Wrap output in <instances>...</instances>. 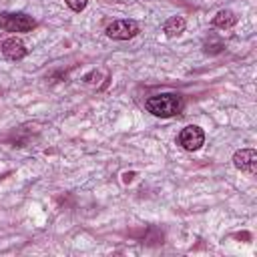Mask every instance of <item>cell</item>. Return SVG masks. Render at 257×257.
Returning a JSON list of instances; mask_svg holds the SVG:
<instances>
[{
  "label": "cell",
  "mask_w": 257,
  "mask_h": 257,
  "mask_svg": "<svg viewBox=\"0 0 257 257\" xmlns=\"http://www.w3.org/2000/svg\"><path fill=\"white\" fill-rule=\"evenodd\" d=\"M64 2H66V6H68L70 10L80 12V10H84V8H86V2H88V0H64Z\"/></svg>",
  "instance_id": "cell-9"
},
{
  "label": "cell",
  "mask_w": 257,
  "mask_h": 257,
  "mask_svg": "<svg viewBox=\"0 0 257 257\" xmlns=\"http://www.w3.org/2000/svg\"><path fill=\"white\" fill-rule=\"evenodd\" d=\"M185 26H187V22H185L183 16H171V18L165 22L163 30H165V34H167L169 38H175V36H179V34L185 32Z\"/></svg>",
  "instance_id": "cell-7"
},
{
  "label": "cell",
  "mask_w": 257,
  "mask_h": 257,
  "mask_svg": "<svg viewBox=\"0 0 257 257\" xmlns=\"http://www.w3.org/2000/svg\"><path fill=\"white\" fill-rule=\"evenodd\" d=\"M145 106H147V110L151 114L161 116V118H169V116H175V114L181 112L183 98L177 92H163V94L149 96L147 102H145Z\"/></svg>",
  "instance_id": "cell-1"
},
{
  "label": "cell",
  "mask_w": 257,
  "mask_h": 257,
  "mask_svg": "<svg viewBox=\"0 0 257 257\" xmlns=\"http://www.w3.org/2000/svg\"><path fill=\"white\" fill-rule=\"evenodd\" d=\"M36 26V20L24 12H0V28L6 32H28Z\"/></svg>",
  "instance_id": "cell-2"
},
{
  "label": "cell",
  "mask_w": 257,
  "mask_h": 257,
  "mask_svg": "<svg viewBox=\"0 0 257 257\" xmlns=\"http://www.w3.org/2000/svg\"><path fill=\"white\" fill-rule=\"evenodd\" d=\"M235 24H237V16H235V12H231V10H219V12L215 14V18H213V26L223 28V30H227V28H231V26H235Z\"/></svg>",
  "instance_id": "cell-8"
},
{
  "label": "cell",
  "mask_w": 257,
  "mask_h": 257,
  "mask_svg": "<svg viewBox=\"0 0 257 257\" xmlns=\"http://www.w3.org/2000/svg\"><path fill=\"white\" fill-rule=\"evenodd\" d=\"M205 143V133L203 128L195 126V124H189L181 131L179 135V145L185 149V151H199Z\"/></svg>",
  "instance_id": "cell-4"
},
{
  "label": "cell",
  "mask_w": 257,
  "mask_h": 257,
  "mask_svg": "<svg viewBox=\"0 0 257 257\" xmlns=\"http://www.w3.org/2000/svg\"><path fill=\"white\" fill-rule=\"evenodd\" d=\"M0 52L6 56V58H10V60H20V58H24L26 56V46H24V42L22 40H18V38H6V40H2V44H0Z\"/></svg>",
  "instance_id": "cell-6"
},
{
  "label": "cell",
  "mask_w": 257,
  "mask_h": 257,
  "mask_svg": "<svg viewBox=\"0 0 257 257\" xmlns=\"http://www.w3.org/2000/svg\"><path fill=\"white\" fill-rule=\"evenodd\" d=\"M141 32L135 20H114L106 26V36L112 40H128Z\"/></svg>",
  "instance_id": "cell-3"
},
{
  "label": "cell",
  "mask_w": 257,
  "mask_h": 257,
  "mask_svg": "<svg viewBox=\"0 0 257 257\" xmlns=\"http://www.w3.org/2000/svg\"><path fill=\"white\" fill-rule=\"evenodd\" d=\"M233 165L243 171V173H249V175H255L257 173V153L255 149H241L233 155Z\"/></svg>",
  "instance_id": "cell-5"
}]
</instances>
